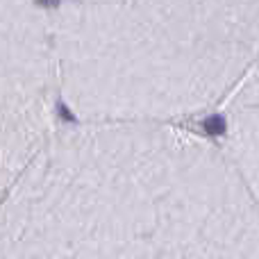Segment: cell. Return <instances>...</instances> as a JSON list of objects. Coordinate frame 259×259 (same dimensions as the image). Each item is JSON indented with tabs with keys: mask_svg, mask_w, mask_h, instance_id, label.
<instances>
[{
	"mask_svg": "<svg viewBox=\"0 0 259 259\" xmlns=\"http://www.w3.org/2000/svg\"><path fill=\"white\" fill-rule=\"evenodd\" d=\"M0 259H259V225L212 182L44 186L0 221Z\"/></svg>",
	"mask_w": 259,
	"mask_h": 259,
	"instance_id": "1",
	"label": "cell"
}]
</instances>
